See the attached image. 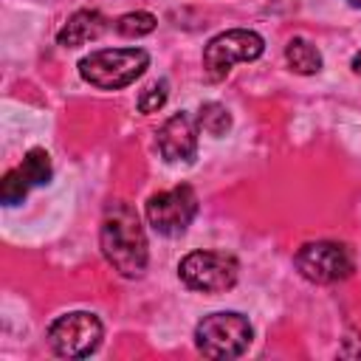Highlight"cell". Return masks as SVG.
<instances>
[{
    "instance_id": "6da1fadb",
    "label": "cell",
    "mask_w": 361,
    "mask_h": 361,
    "mask_svg": "<svg viewBox=\"0 0 361 361\" xmlns=\"http://www.w3.org/2000/svg\"><path fill=\"white\" fill-rule=\"evenodd\" d=\"M99 243H102V254L113 265V271H118L127 279H135L144 274L149 251H147L144 226L133 206H127V203L107 206Z\"/></svg>"
},
{
    "instance_id": "7a4b0ae2",
    "label": "cell",
    "mask_w": 361,
    "mask_h": 361,
    "mask_svg": "<svg viewBox=\"0 0 361 361\" xmlns=\"http://www.w3.org/2000/svg\"><path fill=\"white\" fill-rule=\"evenodd\" d=\"M149 65L144 48H99L79 62V73L99 90H121L133 85Z\"/></svg>"
},
{
    "instance_id": "3957f363",
    "label": "cell",
    "mask_w": 361,
    "mask_h": 361,
    "mask_svg": "<svg viewBox=\"0 0 361 361\" xmlns=\"http://www.w3.org/2000/svg\"><path fill=\"white\" fill-rule=\"evenodd\" d=\"M251 336H254L251 322L243 313H234V310L209 313L195 327V344L209 358H237V355H243L251 344Z\"/></svg>"
},
{
    "instance_id": "277c9868",
    "label": "cell",
    "mask_w": 361,
    "mask_h": 361,
    "mask_svg": "<svg viewBox=\"0 0 361 361\" xmlns=\"http://www.w3.org/2000/svg\"><path fill=\"white\" fill-rule=\"evenodd\" d=\"M265 42L251 28H228L217 37H212L203 48V71L212 82L223 79L234 62H251L262 54Z\"/></svg>"
},
{
    "instance_id": "5b68a950",
    "label": "cell",
    "mask_w": 361,
    "mask_h": 361,
    "mask_svg": "<svg viewBox=\"0 0 361 361\" xmlns=\"http://www.w3.org/2000/svg\"><path fill=\"white\" fill-rule=\"evenodd\" d=\"M296 268L305 279L316 282V285H330V282H341L355 271V259L353 251L344 243H333V240H316V243H305L296 251Z\"/></svg>"
},
{
    "instance_id": "8992f818",
    "label": "cell",
    "mask_w": 361,
    "mask_h": 361,
    "mask_svg": "<svg viewBox=\"0 0 361 361\" xmlns=\"http://www.w3.org/2000/svg\"><path fill=\"white\" fill-rule=\"evenodd\" d=\"M178 274L192 290L223 293L237 282V259L226 251H192L180 259Z\"/></svg>"
},
{
    "instance_id": "52a82bcc",
    "label": "cell",
    "mask_w": 361,
    "mask_h": 361,
    "mask_svg": "<svg viewBox=\"0 0 361 361\" xmlns=\"http://www.w3.org/2000/svg\"><path fill=\"white\" fill-rule=\"evenodd\" d=\"M197 214V195L189 183L164 189L147 200V220L164 237H178L189 228Z\"/></svg>"
},
{
    "instance_id": "ba28073f",
    "label": "cell",
    "mask_w": 361,
    "mask_h": 361,
    "mask_svg": "<svg viewBox=\"0 0 361 361\" xmlns=\"http://www.w3.org/2000/svg\"><path fill=\"white\" fill-rule=\"evenodd\" d=\"M102 341V322L93 313L73 310L51 322L48 327V344L62 358H85L90 355Z\"/></svg>"
},
{
    "instance_id": "9c48e42d",
    "label": "cell",
    "mask_w": 361,
    "mask_h": 361,
    "mask_svg": "<svg viewBox=\"0 0 361 361\" xmlns=\"http://www.w3.org/2000/svg\"><path fill=\"white\" fill-rule=\"evenodd\" d=\"M197 121L186 113L178 110L172 113L161 127H158V152L164 155V161L178 164V161H192L197 155Z\"/></svg>"
},
{
    "instance_id": "30bf717a",
    "label": "cell",
    "mask_w": 361,
    "mask_h": 361,
    "mask_svg": "<svg viewBox=\"0 0 361 361\" xmlns=\"http://www.w3.org/2000/svg\"><path fill=\"white\" fill-rule=\"evenodd\" d=\"M104 28H107V20L99 11L82 8V11H76V14L68 17V23L56 34V42L65 45V48H79V45H85L90 39H99Z\"/></svg>"
},
{
    "instance_id": "8fae6325",
    "label": "cell",
    "mask_w": 361,
    "mask_h": 361,
    "mask_svg": "<svg viewBox=\"0 0 361 361\" xmlns=\"http://www.w3.org/2000/svg\"><path fill=\"white\" fill-rule=\"evenodd\" d=\"M285 59H288V65H290L296 73H302V76H310V73H316V71L322 68V54H319V48H316L313 42L302 39V37H293V39L288 42Z\"/></svg>"
},
{
    "instance_id": "7c38bea8",
    "label": "cell",
    "mask_w": 361,
    "mask_h": 361,
    "mask_svg": "<svg viewBox=\"0 0 361 361\" xmlns=\"http://www.w3.org/2000/svg\"><path fill=\"white\" fill-rule=\"evenodd\" d=\"M17 172L23 175V180L28 183V189L48 183V180H51V158H48V152H45V149H31V152H25L23 164L17 166Z\"/></svg>"
},
{
    "instance_id": "4fadbf2b",
    "label": "cell",
    "mask_w": 361,
    "mask_h": 361,
    "mask_svg": "<svg viewBox=\"0 0 361 361\" xmlns=\"http://www.w3.org/2000/svg\"><path fill=\"white\" fill-rule=\"evenodd\" d=\"M197 124L209 133V135H226L228 127H231V116L223 104L217 102H206L200 104V113H197Z\"/></svg>"
},
{
    "instance_id": "5bb4252c",
    "label": "cell",
    "mask_w": 361,
    "mask_h": 361,
    "mask_svg": "<svg viewBox=\"0 0 361 361\" xmlns=\"http://www.w3.org/2000/svg\"><path fill=\"white\" fill-rule=\"evenodd\" d=\"M155 28V17L149 11H130L116 20V31L121 37H144Z\"/></svg>"
},
{
    "instance_id": "9a60e30c",
    "label": "cell",
    "mask_w": 361,
    "mask_h": 361,
    "mask_svg": "<svg viewBox=\"0 0 361 361\" xmlns=\"http://www.w3.org/2000/svg\"><path fill=\"white\" fill-rule=\"evenodd\" d=\"M166 79H158V82H152V85H147L144 90H141V96H138V110L141 113H155L158 107H164V102H166Z\"/></svg>"
},
{
    "instance_id": "2e32d148",
    "label": "cell",
    "mask_w": 361,
    "mask_h": 361,
    "mask_svg": "<svg viewBox=\"0 0 361 361\" xmlns=\"http://www.w3.org/2000/svg\"><path fill=\"white\" fill-rule=\"evenodd\" d=\"M25 192H28V183L23 180V175H20L17 169L6 172V178H3V189H0L3 203H6V206H17V203H23Z\"/></svg>"
},
{
    "instance_id": "e0dca14e",
    "label": "cell",
    "mask_w": 361,
    "mask_h": 361,
    "mask_svg": "<svg viewBox=\"0 0 361 361\" xmlns=\"http://www.w3.org/2000/svg\"><path fill=\"white\" fill-rule=\"evenodd\" d=\"M353 71H355V73H361V51L353 56Z\"/></svg>"
},
{
    "instance_id": "ac0fdd59",
    "label": "cell",
    "mask_w": 361,
    "mask_h": 361,
    "mask_svg": "<svg viewBox=\"0 0 361 361\" xmlns=\"http://www.w3.org/2000/svg\"><path fill=\"white\" fill-rule=\"evenodd\" d=\"M347 3H353V6H361V0H347Z\"/></svg>"
}]
</instances>
